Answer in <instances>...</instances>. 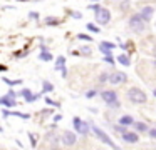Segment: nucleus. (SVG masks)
<instances>
[{"instance_id":"nucleus-1","label":"nucleus","mask_w":156,"mask_h":150,"mask_svg":"<svg viewBox=\"0 0 156 150\" xmlns=\"http://www.w3.org/2000/svg\"><path fill=\"white\" fill-rule=\"evenodd\" d=\"M89 128H91V132L94 133L96 137H98V140H99V142H102L104 145L111 147V148H119V147L116 145L114 142H112V138H111V137H109V135H108V133H106L102 128H99L98 125H94L92 122H89Z\"/></svg>"},{"instance_id":"nucleus-2","label":"nucleus","mask_w":156,"mask_h":150,"mask_svg":"<svg viewBox=\"0 0 156 150\" xmlns=\"http://www.w3.org/2000/svg\"><path fill=\"white\" fill-rule=\"evenodd\" d=\"M128 98L131 100L133 103H146L148 102L146 93L143 92L141 88H138V87H133V88L128 90Z\"/></svg>"},{"instance_id":"nucleus-3","label":"nucleus","mask_w":156,"mask_h":150,"mask_svg":"<svg viewBox=\"0 0 156 150\" xmlns=\"http://www.w3.org/2000/svg\"><path fill=\"white\" fill-rule=\"evenodd\" d=\"M101 98L106 102V105H108V107H114V108H118V107H119L118 93H116L114 90H102V92H101Z\"/></svg>"},{"instance_id":"nucleus-4","label":"nucleus","mask_w":156,"mask_h":150,"mask_svg":"<svg viewBox=\"0 0 156 150\" xmlns=\"http://www.w3.org/2000/svg\"><path fill=\"white\" fill-rule=\"evenodd\" d=\"M94 17L99 25H108L109 20H111V12L108 8H104V7H99L98 10H94Z\"/></svg>"},{"instance_id":"nucleus-5","label":"nucleus","mask_w":156,"mask_h":150,"mask_svg":"<svg viewBox=\"0 0 156 150\" xmlns=\"http://www.w3.org/2000/svg\"><path fill=\"white\" fill-rule=\"evenodd\" d=\"M144 25L146 23L143 22V18H141L139 13H134V15L129 18V28H131L133 32H136V33H141L143 30H144Z\"/></svg>"},{"instance_id":"nucleus-6","label":"nucleus","mask_w":156,"mask_h":150,"mask_svg":"<svg viewBox=\"0 0 156 150\" xmlns=\"http://www.w3.org/2000/svg\"><path fill=\"white\" fill-rule=\"evenodd\" d=\"M72 125H74L76 132L82 133V135H89V132H91V128H89V122H84L81 117H74V118H72Z\"/></svg>"},{"instance_id":"nucleus-7","label":"nucleus","mask_w":156,"mask_h":150,"mask_svg":"<svg viewBox=\"0 0 156 150\" xmlns=\"http://www.w3.org/2000/svg\"><path fill=\"white\" fill-rule=\"evenodd\" d=\"M61 140H62V143H64L66 147H72V145H76V142H77V137H76V133L71 132V130H64Z\"/></svg>"},{"instance_id":"nucleus-8","label":"nucleus","mask_w":156,"mask_h":150,"mask_svg":"<svg viewBox=\"0 0 156 150\" xmlns=\"http://www.w3.org/2000/svg\"><path fill=\"white\" fill-rule=\"evenodd\" d=\"M108 82L111 83V85H118V83L126 82V73H122V72L111 73V75H108Z\"/></svg>"},{"instance_id":"nucleus-9","label":"nucleus","mask_w":156,"mask_h":150,"mask_svg":"<svg viewBox=\"0 0 156 150\" xmlns=\"http://www.w3.org/2000/svg\"><path fill=\"white\" fill-rule=\"evenodd\" d=\"M0 105L7 107V108H14V107L17 105V98H14V97H10V95L7 93V95L0 97Z\"/></svg>"},{"instance_id":"nucleus-10","label":"nucleus","mask_w":156,"mask_h":150,"mask_svg":"<svg viewBox=\"0 0 156 150\" xmlns=\"http://www.w3.org/2000/svg\"><path fill=\"white\" fill-rule=\"evenodd\" d=\"M153 13H154V8H153V7H143V8H141V12H139V15H141L143 22H144V23H148V22H151Z\"/></svg>"},{"instance_id":"nucleus-11","label":"nucleus","mask_w":156,"mask_h":150,"mask_svg":"<svg viewBox=\"0 0 156 150\" xmlns=\"http://www.w3.org/2000/svg\"><path fill=\"white\" fill-rule=\"evenodd\" d=\"M54 68L55 70H59V72L62 73V77H67V70H66V58L62 55H59L57 57V62H55V65H54Z\"/></svg>"},{"instance_id":"nucleus-12","label":"nucleus","mask_w":156,"mask_h":150,"mask_svg":"<svg viewBox=\"0 0 156 150\" xmlns=\"http://www.w3.org/2000/svg\"><path fill=\"white\" fill-rule=\"evenodd\" d=\"M121 135H122V140H124V142H128V143H138L139 142L138 133H134V132H128V130H126V132L121 133Z\"/></svg>"},{"instance_id":"nucleus-13","label":"nucleus","mask_w":156,"mask_h":150,"mask_svg":"<svg viewBox=\"0 0 156 150\" xmlns=\"http://www.w3.org/2000/svg\"><path fill=\"white\" fill-rule=\"evenodd\" d=\"M19 95H24V97H25V102H27V103H32V102H35V100H37L39 97H41L39 93H32L29 88H24L20 93H19Z\"/></svg>"},{"instance_id":"nucleus-14","label":"nucleus","mask_w":156,"mask_h":150,"mask_svg":"<svg viewBox=\"0 0 156 150\" xmlns=\"http://www.w3.org/2000/svg\"><path fill=\"white\" fill-rule=\"evenodd\" d=\"M2 115H4V117H10V115H14V117H19V118H24V120H29V118H30V115H29V113L10 112V110H4V112H2Z\"/></svg>"},{"instance_id":"nucleus-15","label":"nucleus","mask_w":156,"mask_h":150,"mask_svg":"<svg viewBox=\"0 0 156 150\" xmlns=\"http://www.w3.org/2000/svg\"><path fill=\"white\" fill-rule=\"evenodd\" d=\"M133 122H134V118H133L131 115H122L121 118H119V125H124V127L133 125Z\"/></svg>"},{"instance_id":"nucleus-16","label":"nucleus","mask_w":156,"mask_h":150,"mask_svg":"<svg viewBox=\"0 0 156 150\" xmlns=\"http://www.w3.org/2000/svg\"><path fill=\"white\" fill-rule=\"evenodd\" d=\"M39 58L44 60V62H51L54 57H52V53L49 52V50H41V53H39Z\"/></svg>"},{"instance_id":"nucleus-17","label":"nucleus","mask_w":156,"mask_h":150,"mask_svg":"<svg viewBox=\"0 0 156 150\" xmlns=\"http://www.w3.org/2000/svg\"><path fill=\"white\" fill-rule=\"evenodd\" d=\"M52 90H54V85H52L49 80H44V82H42V93H51Z\"/></svg>"},{"instance_id":"nucleus-18","label":"nucleus","mask_w":156,"mask_h":150,"mask_svg":"<svg viewBox=\"0 0 156 150\" xmlns=\"http://www.w3.org/2000/svg\"><path fill=\"white\" fill-rule=\"evenodd\" d=\"M133 127H134L138 132H148V125L144 122H133Z\"/></svg>"},{"instance_id":"nucleus-19","label":"nucleus","mask_w":156,"mask_h":150,"mask_svg":"<svg viewBox=\"0 0 156 150\" xmlns=\"http://www.w3.org/2000/svg\"><path fill=\"white\" fill-rule=\"evenodd\" d=\"M118 62L121 63V65H124V67H129V65H131V62H129V57L124 55V53H121V55L118 57Z\"/></svg>"},{"instance_id":"nucleus-20","label":"nucleus","mask_w":156,"mask_h":150,"mask_svg":"<svg viewBox=\"0 0 156 150\" xmlns=\"http://www.w3.org/2000/svg\"><path fill=\"white\" fill-rule=\"evenodd\" d=\"M99 47H104V48L112 50V48H116V43L114 42H108V40H102V42L99 43Z\"/></svg>"},{"instance_id":"nucleus-21","label":"nucleus","mask_w":156,"mask_h":150,"mask_svg":"<svg viewBox=\"0 0 156 150\" xmlns=\"http://www.w3.org/2000/svg\"><path fill=\"white\" fill-rule=\"evenodd\" d=\"M2 80H4L7 85H10V87H14V85H20L22 83V80H9L7 77H2Z\"/></svg>"},{"instance_id":"nucleus-22","label":"nucleus","mask_w":156,"mask_h":150,"mask_svg":"<svg viewBox=\"0 0 156 150\" xmlns=\"http://www.w3.org/2000/svg\"><path fill=\"white\" fill-rule=\"evenodd\" d=\"M45 23L47 25H59V18H55V17H45Z\"/></svg>"},{"instance_id":"nucleus-23","label":"nucleus","mask_w":156,"mask_h":150,"mask_svg":"<svg viewBox=\"0 0 156 150\" xmlns=\"http://www.w3.org/2000/svg\"><path fill=\"white\" fill-rule=\"evenodd\" d=\"M87 30H89V32H92V33H99V32H101V28H99L98 25H94V23H87Z\"/></svg>"},{"instance_id":"nucleus-24","label":"nucleus","mask_w":156,"mask_h":150,"mask_svg":"<svg viewBox=\"0 0 156 150\" xmlns=\"http://www.w3.org/2000/svg\"><path fill=\"white\" fill-rule=\"evenodd\" d=\"M44 102L47 103V105L57 107V108H59V107H61V103H59V102H54V100H52V98H49V97H44Z\"/></svg>"},{"instance_id":"nucleus-25","label":"nucleus","mask_w":156,"mask_h":150,"mask_svg":"<svg viewBox=\"0 0 156 150\" xmlns=\"http://www.w3.org/2000/svg\"><path fill=\"white\" fill-rule=\"evenodd\" d=\"M98 95V88H92V90H87V92H86V97H87V98H92V97H96Z\"/></svg>"},{"instance_id":"nucleus-26","label":"nucleus","mask_w":156,"mask_h":150,"mask_svg":"<svg viewBox=\"0 0 156 150\" xmlns=\"http://www.w3.org/2000/svg\"><path fill=\"white\" fill-rule=\"evenodd\" d=\"M29 140H30L32 148H35V147H37V142H35V135H34V133H30V132H29Z\"/></svg>"},{"instance_id":"nucleus-27","label":"nucleus","mask_w":156,"mask_h":150,"mask_svg":"<svg viewBox=\"0 0 156 150\" xmlns=\"http://www.w3.org/2000/svg\"><path fill=\"white\" fill-rule=\"evenodd\" d=\"M77 38L79 40H86V42H92V37L91 35H84V33H79Z\"/></svg>"},{"instance_id":"nucleus-28","label":"nucleus","mask_w":156,"mask_h":150,"mask_svg":"<svg viewBox=\"0 0 156 150\" xmlns=\"http://www.w3.org/2000/svg\"><path fill=\"white\" fill-rule=\"evenodd\" d=\"M104 62H106V63H111V65H112V63H114L112 55H104Z\"/></svg>"},{"instance_id":"nucleus-29","label":"nucleus","mask_w":156,"mask_h":150,"mask_svg":"<svg viewBox=\"0 0 156 150\" xmlns=\"http://www.w3.org/2000/svg\"><path fill=\"white\" fill-rule=\"evenodd\" d=\"M99 82H101V83L108 82V73H101V77H99Z\"/></svg>"},{"instance_id":"nucleus-30","label":"nucleus","mask_w":156,"mask_h":150,"mask_svg":"<svg viewBox=\"0 0 156 150\" xmlns=\"http://www.w3.org/2000/svg\"><path fill=\"white\" fill-rule=\"evenodd\" d=\"M99 50H101V52L104 53V55H111V52H112V50H109V48H104V47H99Z\"/></svg>"},{"instance_id":"nucleus-31","label":"nucleus","mask_w":156,"mask_h":150,"mask_svg":"<svg viewBox=\"0 0 156 150\" xmlns=\"http://www.w3.org/2000/svg\"><path fill=\"white\" fill-rule=\"evenodd\" d=\"M114 128H116V130H118V132H119V133H122V132H126V127H124V125H116V127H114Z\"/></svg>"},{"instance_id":"nucleus-32","label":"nucleus","mask_w":156,"mask_h":150,"mask_svg":"<svg viewBox=\"0 0 156 150\" xmlns=\"http://www.w3.org/2000/svg\"><path fill=\"white\" fill-rule=\"evenodd\" d=\"M29 17H30V18H34V20H37L39 18V13L37 12H30V13H29Z\"/></svg>"},{"instance_id":"nucleus-33","label":"nucleus","mask_w":156,"mask_h":150,"mask_svg":"<svg viewBox=\"0 0 156 150\" xmlns=\"http://www.w3.org/2000/svg\"><path fill=\"white\" fill-rule=\"evenodd\" d=\"M149 137L156 140V128H151V130H149Z\"/></svg>"},{"instance_id":"nucleus-34","label":"nucleus","mask_w":156,"mask_h":150,"mask_svg":"<svg viewBox=\"0 0 156 150\" xmlns=\"http://www.w3.org/2000/svg\"><path fill=\"white\" fill-rule=\"evenodd\" d=\"M71 17H74V18H81V13L79 12H71Z\"/></svg>"},{"instance_id":"nucleus-35","label":"nucleus","mask_w":156,"mask_h":150,"mask_svg":"<svg viewBox=\"0 0 156 150\" xmlns=\"http://www.w3.org/2000/svg\"><path fill=\"white\" fill-rule=\"evenodd\" d=\"M99 7H101V5H99V3H98V5H89L87 8H89V10H92V12H94V10H98Z\"/></svg>"},{"instance_id":"nucleus-36","label":"nucleus","mask_w":156,"mask_h":150,"mask_svg":"<svg viewBox=\"0 0 156 150\" xmlns=\"http://www.w3.org/2000/svg\"><path fill=\"white\" fill-rule=\"evenodd\" d=\"M9 95H10V97H14V98H17V93H15L14 90H9Z\"/></svg>"},{"instance_id":"nucleus-37","label":"nucleus","mask_w":156,"mask_h":150,"mask_svg":"<svg viewBox=\"0 0 156 150\" xmlns=\"http://www.w3.org/2000/svg\"><path fill=\"white\" fill-rule=\"evenodd\" d=\"M61 118H62V115H59V113H57V115H54V122H59Z\"/></svg>"},{"instance_id":"nucleus-38","label":"nucleus","mask_w":156,"mask_h":150,"mask_svg":"<svg viewBox=\"0 0 156 150\" xmlns=\"http://www.w3.org/2000/svg\"><path fill=\"white\" fill-rule=\"evenodd\" d=\"M5 68H7L5 65H0V70H5Z\"/></svg>"},{"instance_id":"nucleus-39","label":"nucleus","mask_w":156,"mask_h":150,"mask_svg":"<svg viewBox=\"0 0 156 150\" xmlns=\"http://www.w3.org/2000/svg\"><path fill=\"white\" fill-rule=\"evenodd\" d=\"M153 95H154V97H156V88H154V90H153Z\"/></svg>"},{"instance_id":"nucleus-40","label":"nucleus","mask_w":156,"mask_h":150,"mask_svg":"<svg viewBox=\"0 0 156 150\" xmlns=\"http://www.w3.org/2000/svg\"><path fill=\"white\" fill-rule=\"evenodd\" d=\"M153 63H154V65H156V60H154V62H153Z\"/></svg>"},{"instance_id":"nucleus-41","label":"nucleus","mask_w":156,"mask_h":150,"mask_svg":"<svg viewBox=\"0 0 156 150\" xmlns=\"http://www.w3.org/2000/svg\"><path fill=\"white\" fill-rule=\"evenodd\" d=\"M94 2H98V0H94Z\"/></svg>"}]
</instances>
